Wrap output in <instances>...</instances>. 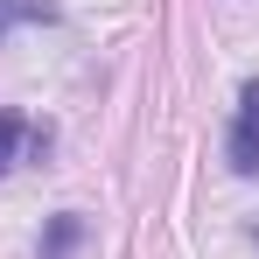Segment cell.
I'll return each mask as SVG.
<instances>
[{"label": "cell", "mask_w": 259, "mask_h": 259, "mask_svg": "<svg viewBox=\"0 0 259 259\" xmlns=\"http://www.w3.org/2000/svg\"><path fill=\"white\" fill-rule=\"evenodd\" d=\"M224 154L238 175H259V77L238 91V112H231V133H224Z\"/></svg>", "instance_id": "6da1fadb"}, {"label": "cell", "mask_w": 259, "mask_h": 259, "mask_svg": "<svg viewBox=\"0 0 259 259\" xmlns=\"http://www.w3.org/2000/svg\"><path fill=\"white\" fill-rule=\"evenodd\" d=\"M21 147H49V133H35L21 112H0V175L14 168V154H21Z\"/></svg>", "instance_id": "7a4b0ae2"}, {"label": "cell", "mask_w": 259, "mask_h": 259, "mask_svg": "<svg viewBox=\"0 0 259 259\" xmlns=\"http://www.w3.org/2000/svg\"><path fill=\"white\" fill-rule=\"evenodd\" d=\"M77 245H84V217H77V210L49 217V231H42V259H70Z\"/></svg>", "instance_id": "3957f363"}, {"label": "cell", "mask_w": 259, "mask_h": 259, "mask_svg": "<svg viewBox=\"0 0 259 259\" xmlns=\"http://www.w3.org/2000/svg\"><path fill=\"white\" fill-rule=\"evenodd\" d=\"M14 21H56V0H0V42Z\"/></svg>", "instance_id": "277c9868"}, {"label": "cell", "mask_w": 259, "mask_h": 259, "mask_svg": "<svg viewBox=\"0 0 259 259\" xmlns=\"http://www.w3.org/2000/svg\"><path fill=\"white\" fill-rule=\"evenodd\" d=\"M252 238H259V224H252Z\"/></svg>", "instance_id": "5b68a950"}]
</instances>
